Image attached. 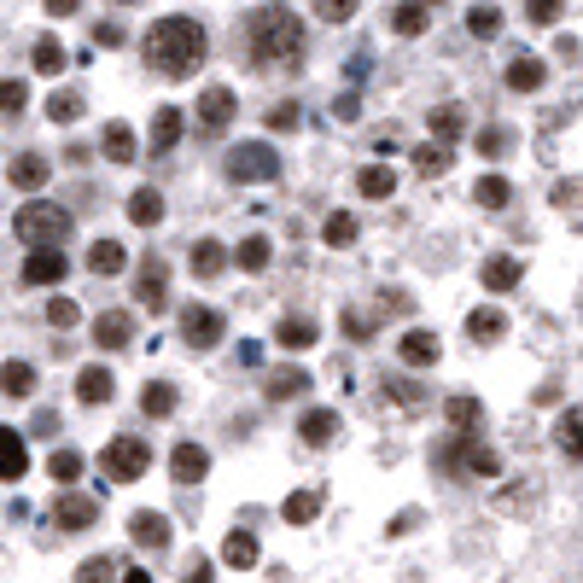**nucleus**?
<instances>
[{
    "instance_id": "1",
    "label": "nucleus",
    "mask_w": 583,
    "mask_h": 583,
    "mask_svg": "<svg viewBox=\"0 0 583 583\" xmlns=\"http://www.w3.org/2000/svg\"><path fill=\"white\" fill-rule=\"evenodd\" d=\"M146 59H152V70L158 76H170V82H187L193 70H199V59H205V30H199V18H181V12H170V18H158L152 30H146Z\"/></svg>"
},
{
    "instance_id": "2",
    "label": "nucleus",
    "mask_w": 583,
    "mask_h": 583,
    "mask_svg": "<svg viewBox=\"0 0 583 583\" xmlns=\"http://www.w3.org/2000/svg\"><path fill=\"white\" fill-rule=\"evenodd\" d=\"M298 53H304V24H298V12L263 6V12L251 18V59H257V65H298Z\"/></svg>"
},
{
    "instance_id": "3",
    "label": "nucleus",
    "mask_w": 583,
    "mask_h": 583,
    "mask_svg": "<svg viewBox=\"0 0 583 583\" xmlns=\"http://www.w3.org/2000/svg\"><path fill=\"white\" fill-rule=\"evenodd\" d=\"M12 234L30 245V251H59V240H70V210L47 205V199H30V205H18V216H12Z\"/></svg>"
},
{
    "instance_id": "4",
    "label": "nucleus",
    "mask_w": 583,
    "mask_h": 583,
    "mask_svg": "<svg viewBox=\"0 0 583 583\" xmlns=\"http://www.w3.org/2000/svg\"><path fill=\"white\" fill-rule=\"evenodd\" d=\"M438 461H444L455 479H496L502 473V461H496V449H484L473 432H455L444 449H438Z\"/></svg>"
},
{
    "instance_id": "5",
    "label": "nucleus",
    "mask_w": 583,
    "mask_h": 583,
    "mask_svg": "<svg viewBox=\"0 0 583 583\" xmlns=\"http://www.w3.org/2000/svg\"><path fill=\"white\" fill-rule=\"evenodd\" d=\"M100 467H105V479L135 484V479H146V467H152V444H146V438H111L105 455H100Z\"/></svg>"
},
{
    "instance_id": "6",
    "label": "nucleus",
    "mask_w": 583,
    "mask_h": 583,
    "mask_svg": "<svg viewBox=\"0 0 583 583\" xmlns=\"http://www.w3.org/2000/svg\"><path fill=\"white\" fill-rule=\"evenodd\" d=\"M280 175V158L263 146V140H245L228 152V181H275Z\"/></svg>"
},
{
    "instance_id": "7",
    "label": "nucleus",
    "mask_w": 583,
    "mask_h": 583,
    "mask_svg": "<svg viewBox=\"0 0 583 583\" xmlns=\"http://www.w3.org/2000/svg\"><path fill=\"white\" fill-rule=\"evenodd\" d=\"M135 298H140V309H152V315L170 304V269H164V257H146V263H140Z\"/></svg>"
},
{
    "instance_id": "8",
    "label": "nucleus",
    "mask_w": 583,
    "mask_h": 583,
    "mask_svg": "<svg viewBox=\"0 0 583 583\" xmlns=\"http://www.w3.org/2000/svg\"><path fill=\"white\" fill-rule=\"evenodd\" d=\"M181 339L193 344V350H210V344L222 339V315L205 304H187L181 309Z\"/></svg>"
},
{
    "instance_id": "9",
    "label": "nucleus",
    "mask_w": 583,
    "mask_h": 583,
    "mask_svg": "<svg viewBox=\"0 0 583 583\" xmlns=\"http://www.w3.org/2000/svg\"><path fill=\"white\" fill-rule=\"evenodd\" d=\"M94 519H100V502H94V496H59V502H53V525H65V531H88V525H94Z\"/></svg>"
},
{
    "instance_id": "10",
    "label": "nucleus",
    "mask_w": 583,
    "mask_h": 583,
    "mask_svg": "<svg viewBox=\"0 0 583 583\" xmlns=\"http://www.w3.org/2000/svg\"><path fill=\"white\" fill-rule=\"evenodd\" d=\"M228 123H234V88H205V94H199V129L216 135V129H228Z\"/></svg>"
},
{
    "instance_id": "11",
    "label": "nucleus",
    "mask_w": 583,
    "mask_h": 583,
    "mask_svg": "<svg viewBox=\"0 0 583 583\" xmlns=\"http://www.w3.org/2000/svg\"><path fill=\"white\" fill-rule=\"evenodd\" d=\"M65 275H70L65 251H30V257H24V280H30V286H59Z\"/></svg>"
},
{
    "instance_id": "12",
    "label": "nucleus",
    "mask_w": 583,
    "mask_h": 583,
    "mask_svg": "<svg viewBox=\"0 0 583 583\" xmlns=\"http://www.w3.org/2000/svg\"><path fill=\"white\" fill-rule=\"evenodd\" d=\"M129 339H135V315L129 309H105L94 321V344H105V350H123Z\"/></svg>"
},
{
    "instance_id": "13",
    "label": "nucleus",
    "mask_w": 583,
    "mask_h": 583,
    "mask_svg": "<svg viewBox=\"0 0 583 583\" xmlns=\"http://www.w3.org/2000/svg\"><path fill=\"white\" fill-rule=\"evenodd\" d=\"M129 537H135L140 549H152V554H158V549H170V519H164V514H152V508H140V514L129 519Z\"/></svg>"
},
{
    "instance_id": "14",
    "label": "nucleus",
    "mask_w": 583,
    "mask_h": 583,
    "mask_svg": "<svg viewBox=\"0 0 583 583\" xmlns=\"http://www.w3.org/2000/svg\"><path fill=\"white\" fill-rule=\"evenodd\" d=\"M30 473V449H24V432H0V479L12 484V479H24Z\"/></svg>"
},
{
    "instance_id": "15",
    "label": "nucleus",
    "mask_w": 583,
    "mask_h": 583,
    "mask_svg": "<svg viewBox=\"0 0 583 583\" xmlns=\"http://www.w3.org/2000/svg\"><path fill=\"white\" fill-rule=\"evenodd\" d=\"M170 473H175V484H199V479L210 473V455H205L199 444H175Z\"/></svg>"
},
{
    "instance_id": "16",
    "label": "nucleus",
    "mask_w": 583,
    "mask_h": 583,
    "mask_svg": "<svg viewBox=\"0 0 583 583\" xmlns=\"http://www.w3.org/2000/svg\"><path fill=\"white\" fill-rule=\"evenodd\" d=\"M304 391H309V374H304V368H275V374L263 379V397H269V403L304 397Z\"/></svg>"
},
{
    "instance_id": "17",
    "label": "nucleus",
    "mask_w": 583,
    "mask_h": 583,
    "mask_svg": "<svg viewBox=\"0 0 583 583\" xmlns=\"http://www.w3.org/2000/svg\"><path fill=\"white\" fill-rule=\"evenodd\" d=\"M129 222H135V228H158V222H164V193H158V187L129 193Z\"/></svg>"
},
{
    "instance_id": "18",
    "label": "nucleus",
    "mask_w": 583,
    "mask_h": 583,
    "mask_svg": "<svg viewBox=\"0 0 583 583\" xmlns=\"http://www.w3.org/2000/svg\"><path fill=\"white\" fill-rule=\"evenodd\" d=\"M76 397H82V403H111V397H117L111 368H82V374H76Z\"/></svg>"
},
{
    "instance_id": "19",
    "label": "nucleus",
    "mask_w": 583,
    "mask_h": 583,
    "mask_svg": "<svg viewBox=\"0 0 583 583\" xmlns=\"http://www.w3.org/2000/svg\"><path fill=\"white\" fill-rule=\"evenodd\" d=\"M47 175H53V164H47L41 152H24V158H12V187H24V193L47 187Z\"/></svg>"
},
{
    "instance_id": "20",
    "label": "nucleus",
    "mask_w": 583,
    "mask_h": 583,
    "mask_svg": "<svg viewBox=\"0 0 583 583\" xmlns=\"http://www.w3.org/2000/svg\"><path fill=\"white\" fill-rule=\"evenodd\" d=\"M100 152L111 158V164H129V158H140V152H135V129H129V123H105Z\"/></svg>"
},
{
    "instance_id": "21",
    "label": "nucleus",
    "mask_w": 583,
    "mask_h": 583,
    "mask_svg": "<svg viewBox=\"0 0 583 583\" xmlns=\"http://www.w3.org/2000/svg\"><path fill=\"white\" fill-rule=\"evenodd\" d=\"M298 432H304V444H309V449L333 444V438H339V414H333V409H309Z\"/></svg>"
},
{
    "instance_id": "22",
    "label": "nucleus",
    "mask_w": 583,
    "mask_h": 583,
    "mask_svg": "<svg viewBox=\"0 0 583 583\" xmlns=\"http://www.w3.org/2000/svg\"><path fill=\"white\" fill-rule=\"evenodd\" d=\"M397 356H403L409 368H432V362H438V339H432V333H403V339H397Z\"/></svg>"
},
{
    "instance_id": "23",
    "label": "nucleus",
    "mask_w": 583,
    "mask_h": 583,
    "mask_svg": "<svg viewBox=\"0 0 583 583\" xmlns=\"http://www.w3.org/2000/svg\"><path fill=\"white\" fill-rule=\"evenodd\" d=\"M123 263H129V251H123L117 240H94L88 245V269H94V275H123Z\"/></svg>"
},
{
    "instance_id": "24",
    "label": "nucleus",
    "mask_w": 583,
    "mask_h": 583,
    "mask_svg": "<svg viewBox=\"0 0 583 583\" xmlns=\"http://www.w3.org/2000/svg\"><path fill=\"white\" fill-rule=\"evenodd\" d=\"M175 140H181V105H158V117H152V152H170Z\"/></svg>"
},
{
    "instance_id": "25",
    "label": "nucleus",
    "mask_w": 583,
    "mask_h": 583,
    "mask_svg": "<svg viewBox=\"0 0 583 583\" xmlns=\"http://www.w3.org/2000/svg\"><path fill=\"white\" fill-rule=\"evenodd\" d=\"M356 187H362V199H391L397 193V170L391 164H368V170L356 175Z\"/></svg>"
},
{
    "instance_id": "26",
    "label": "nucleus",
    "mask_w": 583,
    "mask_h": 583,
    "mask_svg": "<svg viewBox=\"0 0 583 583\" xmlns=\"http://www.w3.org/2000/svg\"><path fill=\"white\" fill-rule=\"evenodd\" d=\"M467 333H473V339L479 344H490V339H502V333H508V315H502V309H473V315H467Z\"/></svg>"
},
{
    "instance_id": "27",
    "label": "nucleus",
    "mask_w": 583,
    "mask_h": 583,
    "mask_svg": "<svg viewBox=\"0 0 583 583\" xmlns=\"http://www.w3.org/2000/svg\"><path fill=\"white\" fill-rule=\"evenodd\" d=\"M508 88H514V94H531V88H543V59L519 53L514 65H508Z\"/></svg>"
},
{
    "instance_id": "28",
    "label": "nucleus",
    "mask_w": 583,
    "mask_h": 583,
    "mask_svg": "<svg viewBox=\"0 0 583 583\" xmlns=\"http://www.w3.org/2000/svg\"><path fill=\"white\" fill-rule=\"evenodd\" d=\"M275 344L280 350H309V344H315V321H304V315L292 321V315H286V321L275 327Z\"/></svg>"
},
{
    "instance_id": "29",
    "label": "nucleus",
    "mask_w": 583,
    "mask_h": 583,
    "mask_svg": "<svg viewBox=\"0 0 583 583\" xmlns=\"http://www.w3.org/2000/svg\"><path fill=\"white\" fill-rule=\"evenodd\" d=\"M280 514H286V525H309V519L321 514V496H315V490H292V496L280 502Z\"/></svg>"
},
{
    "instance_id": "30",
    "label": "nucleus",
    "mask_w": 583,
    "mask_h": 583,
    "mask_svg": "<svg viewBox=\"0 0 583 583\" xmlns=\"http://www.w3.org/2000/svg\"><path fill=\"white\" fill-rule=\"evenodd\" d=\"M222 269H228V251H222L216 240H199V245H193V275H199V280L222 275Z\"/></svg>"
},
{
    "instance_id": "31",
    "label": "nucleus",
    "mask_w": 583,
    "mask_h": 583,
    "mask_svg": "<svg viewBox=\"0 0 583 583\" xmlns=\"http://www.w3.org/2000/svg\"><path fill=\"white\" fill-rule=\"evenodd\" d=\"M222 560H228V566H257V537H251V531H228V543H222Z\"/></svg>"
},
{
    "instance_id": "32",
    "label": "nucleus",
    "mask_w": 583,
    "mask_h": 583,
    "mask_svg": "<svg viewBox=\"0 0 583 583\" xmlns=\"http://www.w3.org/2000/svg\"><path fill=\"white\" fill-rule=\"evenodd\" d=\"M269 257H275V245L263 240V234H251V240L234 251V263H240L245 275H257V269H269Z\"/></svg>"
},
{
    "instance_id": "33",
    "label": "nucleus",
    "mask_w": 583,
    "mask_h": 583,
    "mask_svg": "<svg viewBox=\"0 0 583 583\" xmlns=\"http://www.w3.org/2000/svg\"><path fill=\"white\" fill-rule=\"evenodd\" d=\"M484 286H490V292H514L519 286V263L514 257H490V263H484Z\"/></svg>"
},
{
    "instance_id": "34",
    "label": "nucleus",
    "mask_w": 583,
    "mask_h": 583,
    "mask_svg": "<svg viewBox=\"0 0 583 583\" xmlns=\"http://www.w3.org/2000/svg\"><path fill=\"white\" fill-rule=\"evenodd\" d=\"M140 409L152 414V420H164V414L175 409V385H164V379H152V385L140 391Z\"/></svg>"
},
{
    "instance_id": "35",
    "label": "nucleus",
    "mask_w": 583,
    "mask_h": 583,
    "mask_svg": "<svg viewBox=\"0 0 583 583\" xmlns=\"http://www.w3.org/2000/svg\"><path fill=\"white\" fill-rule=\"evenodd\" d=\"M554 438H560V449H566V455H583V409H566V414H560Z\"/></svg>"
},
{
    "instance_id": "36",
    "label": "nucleus",
    "mask_w": 583,
    "mask_h": 583,
    "mask_svg": "<svg viewBox=\"0 0 583 583\" xmlns=\"http://www.w3.org/2000/svg\"><path fill=\"white\" fill-rule=\"evenodd\" d=\"M449 158H455V152H449L444 140H438V146L426 140V146L414 152V170H420V175H444V170H449Z\"/></svg>"
},
{
    "instance_id": "37",
    "label": "nucleus",
    "mask_w": 583,
    "mask_h": 583,
    "mask_svg": "<svg viewBox=\"0 0 583 583\" xmlns=\"http://www.w3.org/2000/svg\"><path fill=\"white\" fill-rule=\"evenodd\" d=\"M0 385H6V397H30V391H35V368H30V362H6Z\"/></svg>"
},
{
    "instance_id": "38",
    "label": "nucleus",
    "mask_w": 583,
    "mask_h": 583,
    "mask_svg": "<svg viewBox=\"0 0 583 583\" xmlns=\"http://www.w3.org/2000/svg\"><path fill=\"white\" fill-rule=\"evenodd\" d=\"M426 18H432V12L409 0V6H397V12H391V30H397V35H420V30H426Z\"/></svg>"
},
{
    "instance_id": "39",
    "label": "nucleus",
    "mask_w": 583,
    "mask_h": 583,
    "mask_svg": "<svg viewBox=\"0 0 583 583\" xmlns=\"http://www.w3.org/2000/svg\"><path fill=\"white\" fill-rule=\"evenodd\" d=\"M467 30L479 35V41H490V35L502 30V6H473L467 12Z\"/></svg>"
},
{
    "instance_id": "40",
    "label": "nucleus",
    "mask_w": 583,
    "mask_h": 583,
    "mask_svg": "<svg viewBox=\"0 0 583 583\" xmlns=\"http://www.w3.org/2000/svg\"><path fill=\"white\" fill-rule=\"evenodd\" d=\"M321 240H327V245H350V240H356V216H350V210H333V216H327V228H321Z\"/></svg>"
},
{
    "instance_id": "41",
    "label": "nucleus",
    "mask_w": 583,
    "mask_h": 583,
    "mask_svg": "<svg viewBox=\"0 0 583 583\" xmlns=\"http://www.w3.org/2000/svg\"><path fill=\"white\" fill-rule=\"evenodd\" d=\"M35 70H41V76H53V70H65V47H59L53 35H41V41H35Z\"/></svg>"
},
{
    "instance_id": "42",
    "label": "nucleus",
    "mask_w": 583,
    "mask_h": 583,
    "mask_svg": "<svg viewBox=\"0 0 583 583\" xmlns=\"http://www.w3.org/2000/svg\"><path fill=\"white\" fill-rule=\"evenodd\" d=\"M117 560H105V554H94V560H82V572H76V583H117Z\"/></svg>"
},
{
    "instance_id": "43",
    "label": "nucleus",
    "mask_w": 583,
    "mask_h": 583,
    "mask_svg": "<svg viewBox=\"0 0 583 583\" xmlns=\"http://www.w3.org/2000/svg\"><path fill=\"white\" fill-rule=\"evenodd\" d=\"M444 414H449V426H461V432H467V426H479V397H449Z\"/></svg>"
},
{
    "instance_id": "44",
    "label": "nucleus",
    "mask_w": 583,
    "mask_h": 583,
    "mask_svg": "<svg viewBox=\"0 0 583 583\" xmlns=\"http://www.w3.org/2000/svg\"><path fill=\"white\" fill-rule=\"evenodd\" d=\"M473 199H479L484 210H502V205H508V181H502V175H484V181H479V193H473Z\"/></svg>"
},
{
    "instance_id": "45",
    "label": "nucleus",
    "mask_w": 583,
    "mask_h": 583,
    "mask_svg": "<svg viewBox=\"0 0 583 583\" xmlns=\"http://www.w3.org/2000/svg\"><path fill=\"white\" fill-rule=\"evenodd\" d=\"M47 473H53V479H59V484H70V479H76V473H82V455H76V449H53V461H47Z\"/></svg>"
},
{
    "instance_id": "46",
    "label": "nucleus",
    "mask_w": 583,
    "mask_h": 583,
    "mask_svg": "<svg viewBox=\"0 0 583 583\" xmlns=\"http://www.w3.org/2000/svg\"><path fill=\"white\" fill-rule=\"evenodd\" d=\"M47 117H53V123H76V117H82V94H53V100H47Z\"/></svg>"
},
{
    "instance_id": "47",
    "label": "nucleus",
    "mask_w": 583,
    "mask_h": 583,
    "mask_svg": "<svg viewBox=\"0 0 583 583\" xmlns=\"http://www.w3.org/2000/svg\"><path fill=\"white\" fill-rule=\"evenodd\" d=\"M47 321H53V327H76V304H70V298H53V304H47Z\"/></svg>"
},
{
    "instance_id": "48",
    "label": "nucleus",
    "mask_w": 583,
    "mask_h": 583,
    "mask_svg": "<svg viewBox=\"0 0 583 583\" xmlns=\"http://www.w3.org/2000/svg\"><path fill=\"white\" fill-rule=\"evenodd\" d=\"M315 12H321V18H327V24H344V18H350V12H356V0H321V6H315Z\"/></svg>"
},
{
    "instance_id": "49",
    "label": "nucleus",
    "mask_w": 583,
    "mask_h": 583,
    "mask_svg": "<svg viewBox=\"0 0 583 583\" xmlns=\"http://www.w3.org/2000/svg\"><path fill=\"white\" fill-rule=\"evenodd\" d=\"M525 12H531V24H554V18H560L566 6H560V0H531Z\"/></svg>"
},
{
    "instance_id": "50",
    "label": "nucleus",
    "mask_w": 583,
    "mask_h": 583,
    "mask_svg": "<svg viewBox=\"0 0 583 583\" xmlns=\"http://www.w3.org/2000/svg\"><path fill=\"white\" fill-rule=\"evenodd\" d=\"M0 105H6V117H18L24 111V82H0Z\"/></svg>"
},
{
    "instance_id": "51",
    "label": "nucleus",
    "mask_w": 583,
    "mask_h": 583,
    "mask_svg": "<svg viewBox=\"0 0 583 583\" xmlns=\"http://www.w3.org/2000/svg\"><path fill=\"white\" fill-rule=\"evenodd\" d=\"M269 129H298V105H275L269 111Z\"/></svg>"
},
{
    "instance_id": "52",
    "label": "nucleus",
    "mask_w": 583,
    "mask_h": 583,
    "mask_svg": "<svg viewBox=\"0 0 583 583\" xmlns=\"http://www.w3.org/2000/svg\"><path fill=\"white\" fill-rule=\"evenodd\" d=\"M432 129H438V135H455V129H461V111H455V105H444V111H438V123H432Z\"/></svg>"
},
{
    "instance_id": "53",
    "label": "nucleus",
    "mask_w": 583,
    "mask_h": 583,
    "mask_svg": "<svg viewBox=\"0 0 583 583\" xmlns=\"http://www.w3.org/2000/svg\"><path fill=\"white\" fill-rule=\"evenodd\" d=\"M356 111H362L356 94H339V100H333V117H339V123H356Z\"/></svg>"
},
{
    "instance_id": "54",
    "label": "nucleus",
    "mask_w": 583,
    "mask_h": 583,
    "mask_svg": "<svg viewBox=\"0 0 583 583\" xmlns=\"http://www.w3.org/2000/svg\"><path fill=\"white\" fill-rule=\"evenodd\" d=\"M554 199H560V205H583V181H560Z\"/></svg>"
},
{
    "instance_id": "55",
    "label": "nucleus",
    "mask_w": 583,
    "mask_h": 583,
    "mask_svg": "<svg viewBox=\"0 0 583 583\" xmlns=\"http://www.w3.org/2000/svg\"><path fill=\"white\" fill-rule=\"evenodd\" d=\"M94 41H100V47H117V41H123V30H117V24H100V30H94Z\"/></svg>"
},
{
    "instance_id": "56",
    "label": "nucleus",
    "mask_w": 583,
    "mask_h": 583,
    "mask_svg": "<svg viewBox=\"0 0 583 583\" xmlns=\"http://www.w3.org/2000/svg\"><path fill=\"white\" fill-rule=\"evenodd\" d=\"M479 146H484V152H502V146H508V135H502V129H484Z\"/></svg>"
},
{
    "instance_id": "57",
    "label": "nucleus",
    "mask_w": 583,
    "mask_h": 583,
    "mask_svg": "<svg viewBox=\"0 0 583 583\" xmlns=\"http://www.w3.org/2000/svg\"><path fill=\"white\" fill-rule=\"evenodd\" d=\"M187 583H210V566H205V560H193V566H187Z\"/></svg>"
},
{
    "instance_id": "58",
    "label": "nucleus",
    "mask_w": 583,
    "mask_h": 583,
    "mask_svg": "<svg viewBox=\"0 0 583 583\" xmlns=\"http://www.w3.org/2000/svg\"><path fill=\"white\" fill-rule=\"evenodd\" d=\"M123 583H152V572H123Z\"/></svg>"
}]
</instances>
